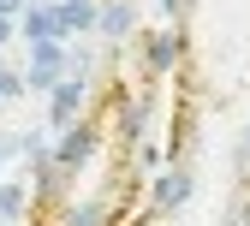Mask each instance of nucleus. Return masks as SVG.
<instances>
[{"mask_svg":"<svg viewBox=\"0 0 250 226\" xmlns=\"http://www.w3.org/2000/svg\"><path fill=\"white\" fill-rule=\"evenodd\" d=\"M24 36L30 42H60V36H66V30H60V12H24Z\"/></svg>","mask_w":250,"mask_h":226,"instance_id":"nucleus-3","label":"nucleus"},{"mask_svg":"<svg viewBox=\"0 0 250 226\" xmlns=\"http://www.w3.org/2000/svg\"><path fill=\"white\" fill-rule=\"evenodd\" d=\"M161 66L125 54L107 60L78 119L60 131L48 155H36L30 226H125L149 197V137H155V95Z\"/></svg>","mask_w":250,"mask_h":226,"instance_id":"nucleus-1","label":"nucleus"},{"mask_svg":"<svg viewBox=\"0 0 250 226\" xmlns=\"http://www.w3.org/2000/svg\"><path fill=\"white\" fill-rule=\"evenodd\" d=\"M12 6H18V0H0V18H6V12H12Z\"/></svg>","mask_w":250,"mask_h":226,"instance_id":"nucleus-8","label":"nucleus"},{"mask_svg":"<svg viewBox=\"0 0 250 226\" xmlns=\"http://www.w3.org/2000/svg\"><path fill=\"white\" fill-rule=\"evenodd\" d=\"M0 214H24V190H18V185L0 190Z\"/></svg>","mask_w":250,"mask_h":226,"instance_id":"nucleus-6","label":"nucleus"},{"mask_svg":"<svg viewBox=\"0 0 250 226\" xmlns=\"http://www.w3.org/2000/svg\"><path fill=\"white\" fill-rule=\"evenodd\" d=\"M137 0H102V24H107V36H125V30H137Z\"/></svg>","mask_w":250,"mask_h":226,"instance_id":"nucleus-2","label":"nucleus"},{"mask_svg":"<svg viewBox=\"0 0 250 226\" xmlns=\"http://www.w3.org/2000/svg\"><path fill=\"white\" fill-rule=\"evenodd\" d=\"M83 102H89V95H83V83H66V89H60V95H54V119H60V125H66V119H72V113H78Z\"/></svg>","mask_w":250,"mask_h":226,"instance_id":"nucleus-4","label":"nucleus"},{"mask_svg":"<svg viewBox=\"0 0 250 226\" xmlns=\"http://www.w3.org/2000/svg\"><path fill=\"white\" fill-rule=\"evenodd\" d=\"M6 36H12V24H6V18H0V42H6Z\"/></svg>","mask_w":250,"mask_h":226,"instance_id":"nucleus-7","label":"nucleus"},{"mask_svg":"<svg viewBox=\"0 0 250 226\" xmlns=\"http://www.w3.org/2000/svg\"><path fill=\"white\" fill-rule=\"evenodd\" d=\"M96 24V6L89 0H72V6H60V30H89Z\"/></svg>","mask_w":250,"mask_h":226,"instance_id":"nucleus-5","label":"nucleus"}]
</instances>
